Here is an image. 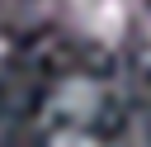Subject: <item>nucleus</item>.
Wrapping results in <instances>:
<instances>
[{
  "mask_svg": "<svg viewBox=\"0 0 151 147\" xmlns=\"http://www.w3.org/2000/svg\"><path fill=\"white\" fill-rule=\"evenodd\" d=\"M76 19L94 38H118L127 24V9H123V0H76Z\"/></svg>",
  "mask_w": 151,
  "mask_h": 147,
  "instance_id": "nucleus-1",
  "label": "nucleus"
},
{
  "mask_svg": "<svg viewBox=\"0 0 151 147\" xmlns=\"http://www.w3.org/2000/svg\"><path fill=\"white\" fill-rule=\"evenodd\" d=\"M57 109L71 114V119H90V114L99 109V85H94V81H66V85L57 90Z\"/></svg>",
  "mask_w": 151,
  "mask_h": 147,
  "instance_id": "nucleus-2",
  "label": "nucleus"
},
{
  "mask_svg": "<svg viewBox=\"0 0 151 147\" xmlns=\"http://www.w3.org/2000/svg\"><path fill=\"white\" fill-rule=\"evenodd\" d=\"M52 147H104V142H99V138H90V133H76V128H71V133H57V138H52Z\"/></svg>",
  "mask_w": 151,
  "mask_h": 147,
  "instance_id": "nucleus-3",
  "label": "nucleus"
}]
</instances>
